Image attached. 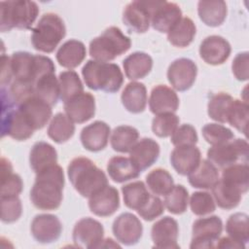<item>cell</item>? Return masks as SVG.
<instances>
[{
  "mask_svg": "<svg viewBox=\"0 0 249 249\" xmlns=\"http://www.w3.org/2000/svg\"><path fill=\"white\" fill-rule=\"evenodd\" d=\"M64 187L63 169L57 163L36 173L30 191L32 204L41 210H55L62 201Z\"/></svg>",
  "mask_w": 249,
  "mask_h": 249,
  "instance_id": "1",
  "label": "cell"
},
{
  "mask_svg": "<svg viewBox=\"0 0 249 249\" xmlns=\"http://www.w3.org/2000/svg\"><path fill=\"white\" fill-rule=\"evenodd\" d=\"M68 178L74 189L84 197H90L108 185L105 173L85 157L73 159L67 167Z\"/></svg>",
  "mask_w": 249,
  "mask_h": 249,
  "instance_id": "2",
  "label": "cell"
},
{
  "mask_svg": "<svg viewBox=\"0 0 249 249\" xmlns=\"http://www.w3.org/2000/svg\"><path fill=\"white\" fill-rule=\"evenodd\" d=\"M82 75L89 89L109 93L118 91L124 83V75L115 63L88 60L82 69Z\"/></svg>",
  "mask_w": 249,
  "mask_h": 249,
  "instance_id": "3",
  "label": "cell"
},
{
  "mask_svg": "<svg viewBox=\"0 0 249 249\" xmlns=\"http://www.w3.org/2000/svg\"><path fill=\"white\" fill-rule=\"evenodd\" d=\"M130 46V39L119 27L110 26L90 41L89 54L94 60L107 62L126 53Z\"/></svg>",
  "mask_w": 249,
  "mask_h": 249,
  "instance_id": "4",
  "label": "cell"
},
{
  "mask_svg": "<svg viewBox=\"0 0 249 249\" xmlns=\"http://www.w3.org/2000/svg\"><path fill=\"white\" fill-rule=\"evenodd\" d=\"M0 30L7 32L13 28L29 29L39 14V7L34 1H1Z\"/></svg>",
  "mask_w": 249,
  "mask_h": 249,
  "instance_id": "5",
  "label": "cell"
},
{
  "mask_svg": "<svg viewBox=\"0 0 249 249\" xmlns=\"http://www.w3.org/2000/svg\"><path fill=\"white\" fill-rule=\"evenodd\" d=\"M66 34L62 18L53 13L43 15L32 30L31 43L36 51L52 53Z\"/></svg>",
  "mask_w": 249,
  "mask_h": 249,
  "instance_id": "6",
  "label": "cell"
},
{
  "mask_svg": "<svg viewBox=\"0 0 249 249\" xmlns=\"http://www.w3.org/2000/svg\"><path fill=\"white\" fill-rule=\"evenodd\" d=\"M248 150L247 141L237 138L209 148L207 159L216 167L223 169L235 163H248Z\"/></svg>",
  "mask_w": 249,
  "mask_h": 249,
  "instance_id": "7",
  "label": "cell"
},
{
  "mask_svg": "<svg viewBox=\"0 0 249 249\" xmlns=\"http://www.w3.org/2000/svg\"><path fill=\"white\" fill-rule=\"evenodd\" d=\"M223 231L222 220L218 216L199 218L193 224L192 241L190 247L213 248Z\"/></svg>",
  "mask_w": 249,
  "mask_h": 249,
  "instance_id": "8",
  "label": "cell"
},
{
  "mask_svg": "<svg viewBox=\"0 0 249 249\" xmlns=\"http://www.w3.org/2000/svg\"><path fill=\"white\" fill-rule=\"evenodd\" d=\"M159 1H132L124 10L123 21L131 32L145 33L151 24L153 11Z\"/></svg>",
  "mask_w": 249,
  "mask_h": 249,
  "instance_id": "9",
  "label": "cell"
},
{
  "mask_svg": "<svg viewBox=\"0 0 249 249\" xmlns=\"http://www.w3.org/2000/svg\"><path fill=\"white\" fill-rule=\"evenodd\" d=\"M104 235V229L100 222L87 217L79 220L73 229L74 243L82 248H99Z\"/></svg>",
  "mask_w": 249,
  "mask_h": 249,
  "instance_id": "10",
  "label": "cell"
},
{
  "mask_svg": "<svg viewBox=\"0 0 249 249\" xmlns=\"http://www.w3.org/2000/svg\"><path fill=\"white\" fill-rule=\"evenodd\" d=\"M197 74L196 64L190 58L175 59L167 69V80L172 88L179 91L189 89L195 83Z\"/></svg>",
  "mask_w": 249,
  "mask_h": 249,
  "instance_id": "11",
  "label": "cell"
},
{
  "mask_svg": "<svg viewBox=\"0 0 249 249\" xmlns=\"http://www.w3.org/2000/svg\"><path fill=\"white\" fill-rule=\"evenodd\" d=\"M112 231L117 241L124 245H133L140 240L143 233V226L135 215L125 212L115 219Z\"/></svg>",
  "mask_w": 249,
  "mask_h": 249,
  "instance_id": "12",
  "label": "cell"
},
{
  "mask_svg": "<svg viewBox=\"0 0 249 249\" xmlns=\"http://www.w3.org/2000/svg\"><path fill=\"white\" fill-rule=\"evenodd\" d=\"M18 108L34 130L43 128L52 117V106L35 95L22 100Z\"/></svg>",
  "mask_w": 249,
  "mask_h": 249,
  "instance_id": "13",
  "label": "cell"
},
{
  "mask_svg": "<svg viewBox=\"0 0 249 249\" xmlns=\"http://www.w3.org/2000/svg\"><path fill=\"white\" fill-rule=\"evenodd\" d=\"M178 223L175 219L169 216L158 220L151 230V237L154 242V247L157 248L178 249Z\"/></svg>",
  "mask_w": 249,
  "mask_h": 249,
  "instance_id": "14",
  "label": "cell"
},
{
  "mask_svg": "<svg viewBox=\"0 0 249 249\" xmlns=\"http://www.w3.org/2000/svg\"><path fill=\"white\" fill-rule=\"evenodd\" d=\"M31 233L40 243H52L58 239L62 231L59 219L52 214H39L31 222Z\"/></svg>",
  "mask_w": 249,
  "mask_h": 249,
  "instance_id": "15",
  "label": "cell"
},
{
  "mask_svg": "<svg viewBox=\"0 0 249 249\" xmlns=\"http://www.w3.org/2000/svg\"><path fill=\"white\" fill-rule=\"evenodd\" d=\"M231 51V45L224 37L211 35L201 42L199 55L207 64L220 65L229 58Z\"/></svg>",
  "mask_w": 249,
  "mask_h": 249,
  "instance_id": "16",
  "label": "cell"
},
{
  "mask_svg": "<svg viewBox=\"0 0 249 249\" xmlns=\"http://www.w3.org/2000/svg\"><path fill=\"white\" fill-rule=\"evenodd\" d=\"M64 111L74 123H86L95 114L94 96L83 91L64 103Z\"/></svg>",
  "mask_w": 249,
  "mask_h": 249,
  "instance_id": "17",
  "label": "cell"
},
{
  "mask_svg": "<svg viewBox=\"0 0 249 249\" xmlns=\"http://www.w3.org/2000/svg\"><path fill=\"white\" fill-rule=\"evenodd\" d=\"M120 207V196L116 188L105 186L92 195L89 200V210L96 216L108 217L113 215Z\"/></svg>",
  "mask_w": 249,
  "mask_h": 249,
  "instance_id": "18",
  "label": "cell"
},
{
  "mask_svg": "<svg viewBox=\"0 0 249 249\" xmlns=\"http://www.w3.org/2000/svg\"><path fill=\"white\" fill-rule=\"evenodd\" d=\"M182 18V11L180 7L173 2L159 1L151 18L153 28L161 33L168 31Z\"/></svg>",
  "mask_w": 249,
  "mask_h": 249,
  "instance_id": "19",
  "label": "cell"
},
{
  "mask_svg": "<svg viewBox=\"0 0 249 249\" xmlns=\"http://www.w3.org/2000/svg\"><path fill=\"white\" fill-rule=\"evenodd\" d=\"M160 156V145L152 138H142L129 152V159L139 172L153 165Z\"/></svg>",
  "mask_w": 249,
  "mask_h": 249,
  "instance_id": "20",
  "label": "cell"
},
{
  "mask_svg": "<svg viewBox=\"0 0 249 249\" xmlns=\"http://www.w3.org/2000/svg\"><path fill=\"white\" fill-rule=\"evenodd\" d=\"M200 160V151L195 145L177 146L170 155L171 165L181 175H189L197 167Z\"/></svg>",
  "mask_w": 249,
  "mask_h": 249,
  "instance_id": "21",
  "label": "cell"
},
{
  "mask_svg": "<svg viewBox=\"0 0 249 249\" xmlns=\"http://www.w3.org/2000/svg\"><path fill=\"white\" fill-rule=\"evenodd\" d=\"M178 106V95L171 88L165 85H158L153 88L149 98V108L153 114L174 113Z\"/></svg>",
  "mask_w": 249,
  "mask_h": 249,
  "instance_id": "22",
  "label": "cell"
},
{
  "mask_svg": "<svg viewBox=\"0 0 249 249\" xmlns=\"http://www.w3.org/2000/svg\"><path fill=\"white\" fill-rule=\"evenodd\" d=\"M109 135L110 126L105 122L95 121L82 129L80 140L88 151L99 152L107 146Z\"/></svg>",
  "mask_w": 249,
  "mask_h": 249,
  "instance_id": "23",
  "label": "cell"
},
{
  "mask_svg": "<svg viewBox=\"0 0 249 249\" xmlns=\"http://www.w3.org/2000/svg\"><path fill=\"white\" fill-rule=\"evenodd\" d=\"M211 190L214 201L220 208L226 210L235 208L245 193L240 187L222 178L218 180Z\"/></svg>",
  "mask_w": 249,
  "mask_h": 249,
  "instance_id": "24",
  "label": "cell"
},
{
  "mask_svg": "<svg viewBox=\"0 0 249 249\" xmlns=\"http://www.w3.org/2000/svg\"><path fill=\"white\" fill-rule=\"evenodd\" d=\"M121 99L124 107L128 112L133 114L141 113L147 105L146 87L139 82H130L124 89Z\"/></svg>",
  "mask_w": 249,
  "mask_h": 249,
  "instance_id": "25",
  "label": "cell"
},
{
  "mask_svg": "<svg viewBox=\"0 0 249 249\" xmlns=\"http://www.w3.org/2000/svg\"><path fill=\"white\" fill-rule=\"evenodd\" d=\"M87 50L81 41L71 39L62 44L56 52V60L64 68H75L85 59Z\"/></svg>",
  "mask_w": 249,
  "mask_h": 249,
  "instance_id": "26",
  "label": "cell"
},
{
  "mask_svg": "<svg viewBox=\"0 0 249 249\" xmlns=\"http://www.w3.org/2000/svg\"><path fill=\"white\" fill-rule=\"evenodd\" d=\"M125 76L129 80H138L146 77L153 67L152 57L143 52H135L123 61Z\"/></svg>",
  "mask_w": 249,
  "mask_h": 249,
  "instance_id": "27",
  "label": "cell"
},
{
  "mask_svg": "<svg viewBox=\"0 0 249 249\" xmlns=\"http://www.w3.org/2000/svg\"><path fill=\"white\" fill-rule=\"evenodd\" d=\"M189 183L196 189H212L219 180L217 167L208 160H200L197 167L189 175Z\"/></svg>",
  "mask_w": 249,
  "mask_h": 249,
  "instance_id": "28",
  "label": "cell"
},
{
  "mask_svg": "<svg viewBox=\"0 0 249 249\" xmlns=\"http://www.w3.org/2000/svg\"><path fill=\"white\" fill-rule=\"evenodd\" d=\"M29 163L35 173L53 165L57 163L56 150L47 142H36L30 151Z\"/></svg>",
  "mask_w": 249,
  "mask_h": 249,
  "instance_id": "29",
  "label": "cell"
},
{
  "mask_svg": "<svg viewBox=\"0 0 249 249\" xmlns=\"http://www.w3.org/2000/svg\"><path fill=\"white\" fill-rule=\"evenodd\" d=\"M227 4L225 1H199L197 14L200 20L207 26L216 27L221 25L227 17Z\"/></svg>",
  "mask_w": 249,
  "mask_h": 249,
  "instance_id": "30",
  "label": "cell"
},
{
  "mask_svg": "<svg viewBox=\"0 0 249 249\" xmlns=\"http://www.w3.org/2000/svg\"><path fill=\"white\" fill-rule=\"evenodd\" d=\"M107 172L116 183H124L139 176L140 172L129 158L117 156L110 159L107 163Z\"/></svg>",
  "mask_w": 249,
  "mask_h": 249,
  "instance_id": "31",
  "label": "cell"
},
{
  "mask_svg": "<svg viewBox=\"0 0 249 249\" xmlns=\"http://www.w3.org/2000/svg\"><path fill=\"white\" fill-rule=\"evenodd\" d=\"M196 31L194 21L190 18L184 17L168 31L167 40L174 47L186 48L193 42Z\"/></svg>",
  "mask_w": 249,
  "mask_h": 249,
  "instance_id": "32",
  "label": "cell"
},
{
  "mask_svg": "<svg viewBox=\"0 0 249 249\" xmlns=\"http://www.w3.org/2000/svg\"><path fill=\"white\" fill-rule=\"evenodd\" d=\"M49 137L57 144L68 141L75 132L74 122L65 114H55L48 127Z\"/></svg>",
  "mask_w": 249,
  "mask_h": 249,
  "instance_id": "33",
  "label": "cell"
},
{
  "mask_svg": "<svg viewBox=\"0 0 249 249\" xmlns=\"http://www.w3.org/2000/svg\"><path fill=\"white\" fill-rule=\"evenodd\" d=\"M124 202L132 210H139L149 200L151 194L142 181H135L122 187Z\"/></svg>",
  "mask_w": 249,
  "mask_h": 249,
  "instance_id": "34",
  "label": "cell"
},
{
  "mask_svg": "<svg viewBox=\"0 0 249 249\" xmlns=\"http://www.w3.org/2000/svg\"><path fill=\"white\" fill-rule=\"evenodd\" d=\"M138 130L130 125H119L114 128L111 135V146L114 151L119 153L130 152L138 141Z\"/></svg>",
  "mask_w": 249,
  "mask_h": 249,
  "instance_id": "35",
  "label": "cell"
},
{
  "mask_svg": "<svg viewBox=\"0 0 249 249\" xmlns=\"http://www.w3.org/2000/svg\"><path fill=\"white\" fill-rule=\"evenodd\" d=\"M59 83L54 73H49L38 80L34 87V95L51 106L56 104L59 98Z\"/></svg>",
  "mask_w": 249,
  "mask_h": 249,
  "instance_id": "36",
  "label": "cell"
},
{
  "mask_svg": "<svg viewBox=\"0 0 249 249\" xmlns=\"http://www.w3.org/2000/svg\"><path fill=\"white\" fill-rule=\"evenodd\" d=\"M1 171V196H18L23 188V183L19 175L13 173L11 162L2 158Z\"/></svg>",
  "mask_w": 249,
  "mask_h": 249,
  "instance_id": "37",
  "label": "cell"
},
{
  "mask_svg": "<svg viewBox=\"0 0 249 249\" xmlns=\"http://www.w3.org/2000/svg\"><path fill=\"white\" fill-rule=\"evenodd\" d=\"M148 189L156 196H165L174 187L171 174L163 168H156L146 176Z\"/></svg>",
  "mask_w": 249,
  "mask_h": 249,
  "instance_id": "38",
  "label": "cell"
},
{
  "mask_svg": "<svg viewBox=\"0 0 249 249\" xmlns=\"http://www.w3.org/2000/svg\"><path fill=\"white\" fill-rule=\"evenodd\" d=\"M232 101V96L226 92H218L212 95L207 105L208 116L216 122L227 123L228 113Z\"/></svg>",
  "mask_w": 249,
  "mask_h": 249,
  "instance_id": "39",
  "label": "cell"
},
{
  "mask_svg": "<svg viewBox=\"0 0 249 249\" xmlns=\"http://www.w3.org/2000/svg\"><path fill=\"white\" fill-rule=\"evenodd\" d=\"M59 83V98L65 103L73 96L83 92L84 87L81 82L79 75L73 71H63L59 74L58 77Z\"/></svg>",
  "mask_w": 249,
  "mask_h": 249,
  "instance_id": "40",
  "label": "cell"
},
{
  "mask_svg": "<svg viewBox=\"0 0 249 249\" xmlns=\"http://www.w3.org/2000/svg\"><path fill=\"white\" fill-rule=\"evenodd\" d=\"M248 215L245 213H234L230 216L226 223V231L230 237L240 243L246 244L249 239Z\"/></svg>",
  "mask_w": 249,
  "mask_h": 249,
  "instance_id": "41",
  "label": "cell"
},
{
  "mask_svg": "<svg viewBox=\"0 0 249 249\" xmlns=\"http://www.w3.org/2000/svg\"><path fill=\"white\" fill-rule=\"evenodd\" d=\"M249 117V107L246 101L233 99L228 113L227 123L238 131L247 135V124Z\"/></svg>",
  "mask_w": 249,
  "mask_h": 249,
  "instance_id": "42",
  "label": "cell"
},
{
  "mask_svg": "<svg viewBox=\"0 0 249 249\" xmlns=\"http://www.w3.org/2000/svg\"><path fill=\"white\" fill-rule=\"evenodd\" d=\"M164 205L166 209L175 215L184 213L187 210L189 202L188 190L183 185H176L164 196Z\"/></svg>",
  "mask_w": 249,
  "mask_h": 249,
  "instance_id": "43",
  "label": "cell"
},
{
  "mask_svg": "<svg viewBox=\"0 0 249 249\" xmlns=\"http://www.w3.org/2000/svg\"><path fill=\"white\" fill-rule=\"evenodd\" d=\"M221 178L237 185L246 193L249 188L248 163H235L223 168Z\"/></svg>",
  "mask_w": 249,
  "mask_h": 249,
  "instance_id": "44",
  "label": "cell"
},
{
  "mask_svg": "<svg viewBox=\"0 0 249 249\" xmlns=\"http://www.w3.org/2000/svg\"><path fill=\"white\" fill-rule=\"evenodd\" d=\"M179 118L174 113L157 115L152 122V130L159 137H168L178 127Z\"/></svg>",
  "mask_w": 249,
  "mask_h": 249,
  "instance_id": "45",
  "label": "cell"
},
{
  "mask_svg": "<svg viewBox=\"0 0 249 249\" xmlns=\"http://www.w3.org/2000/svg\"><path fill=\"white\" fill-rule=\"evenodd\" d=\"M202 136L212 146L229 142L234 137L233 132L230 128L214 123L206 124L202 127Z\"/></svg>",
  "mask_w": 249,
  "mask_h": 249,
  "instance_id": "46",
  "label": "cell"
},
{
  "mask_svg": "<svg viewBox=\"0 0 249 249\" xmlns=\"http://www.w3.org/2000/svg\"><path fill=\"white\" fill-rule=\"evenodd\" d=\"M191 210L197 216H204L215 211L213 196L207 192H195L190 199Z\"/></svg>",
  "mask_w": 249,
  "mask_h": 249,
  "instance_id": "47",
  "label": "cell"
},
{
  "mask_svg": "<svg viewBox=\"0 0 249 249\" xmlns=\"http://www.w3.org/2000/svg\"><path fill=\"white\" fill-rule=\"evenodd\" d=\"M22 206L18 196H1V220L4 223H14L20 217Z\"/></svg>",
  "mask_w": 249,
  "mask_h": 249,
  "instance_id": "48",
  "label": "cell"
},
{
  "mask_svg": "<svg viewBox=\"0 0 249 249\" xmlns=\"http://www.w3.org/2000/svg\"><path fill=\"white\" fill-rule=\"evenodd\" d=\"M197 133L196 128L190 124H184L178 126L171 134V143L174 146L195 145L197 142Z\"/></svg>",
  "mask_w": 249,
  "mask_h": 249,
  "instance_id": "49",
  "label": "cell"
},
{
  "mask_svg": "<svg viewBox=\"0 0 249 249\" xmlns=\"http://www.w3.org/2000/svg\"><path fill=\"white\" fill-rule=\"evenodd\" d=\"M163 209L164 207L162 201L156 195H151L149 200L142 208L137 210V213L144 220L153 221L163 213Z\"/></svg>",
  "mask_w": 249,
  "mask_h": 249,
  "instance_id": "50",
  "label": "cell"
},
{
  "mask_svg": "<svg viewBox=\"0 0 249 249\" xmlns=\"http://www.w3.org/2000/svg\"><path fill=\"white\" fill-rule=\"evenodd\" d=\"M248 62H249V55L247 52L239 53L235 55L231 64V70L234 77L238 81L248 80V77H249Z\"/></svg>",
  "mask_w": 249,
  "mask_h": 249,
  "instance_id": "51",
  "label": "cell"
},
{
  "mask_svg": "<svg viewBox=\"0 0 249 249\" xmlns=\"http://www.w3.org/2000/svg\"><path fill=\"white\" fill-rule=\"evenodd\" d=\"M217 248H245V244L240 243L238 241H235L234 239H232L230 236L227 237H223L220 240H217V244L216 246Z\"/></svg>",
  "mask_w": 249,
  "mask_h": 249,
  "instance_id": "52",
  "label": "cell"
}]
</instances>
